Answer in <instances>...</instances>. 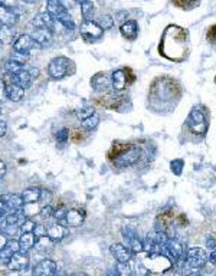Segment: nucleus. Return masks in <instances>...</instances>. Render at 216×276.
Returning a JSON list of instances; mask_svg holds the SVG:
<instances>
[{
  "label": "nucleus",
  "mask_w": 216,
  "mask_h": 276,
  "mask_svg": "<svg viewBox=\"0 0 216 276\" xmlns=\"http://www.w3.org/2000/svg\"><path fill=\"white\" fill-rule=\"evenodd\" d=\"M74 72V64L66 56H56L48 65V74L52 79H64Z\"/></svg>",
  "instance_id": "obj_1"
},
{
  "label": "nucleus",
  "mask_w": 216,
  "mask_h": 276,
  "mask_svg": "<svg viewBox=\"0 0 216 276\" xmlns=\"http://www.w3.org/2000/svg\"><path fill=\"white\" fill-rule=\"evenodd\" d=\"M143 266L147 269V272L153 274H163L172 266V260L164 253H147L143 259Z\"/></svg>",
  "instance_id": "obj_2"
},
{
  "label": "nucleus",
  "mask_w": 216,
  "mask_h": 276,
  "mask_svg": "<svg viewBox=\"0 0 216 276\" xmlns=\"http://www.w3.org/2000/svg\"><path fill=\"white\" fill-rule=\"evenodd\" d=\"M188 125L193 131L194 134H205L208 131V123L205 118V114L199 109V108H193L189 114L188 118Z\"/></svg>",
  "instance_id": "obj_3"
},
{
  "label": "nucleus",
  "mask_w": 216,
  "mask_h": 276,
  "mask_svg": "<svg viewBox=\"0 0 216 276\" xmlns=\"http://www.w3.org/2000/svg\"><path fill=\"white\" fill-rule=\"evenodd\" d=\"M81 35L88 42H95L101 39V36L104 35V29L98 25V22H94V19L84 21L81 25Z\"/></svg>",
  "instance_id": "obj_4"
},
{
  "label": "nucleus",
  "mask_w": 216,
  "mask_h": 276,
  "mask_svg": "<svg viewBox=\"0 0 216 276\" xmlns=\"http://www.w3.org/2000/svg\"><path fill=\"white\" fill-rule=\"evenodd\" d=\"M208 262V253L206 251H203L202 248H192L189 249L188 255H186V263L189 268H202L205 263Z\"/></svg>",
  "instance_id": "obj_5"
},
{
  "label": "nucleus",
  "mask_w": 216,
  "mask_h": 276,
  "mask_svg": "<svg viewBox=\"0 0 216 276\" xmlns=\"http://www.w3.org/2000/svg\"><path fill=\"white\" fill-rule=\"evenodd\" d=\"M140 154H141V152H140V149L131 147V149L127 150V151H124L121 155H118V157L115 158L114 164H115V167H120V169H123V167H130V166H133V164H135V163L138 161Z\"/></svg>",
  "instance_id": "obj_6"
},
{
  "label": "nucleus",
  "mask_w": 216,
  "mask_h": 276,
  "mask_svg": "<svg viewBox=\"0 0 216 276\" xmlns=\"http://www.w3.org/2000/svg\"><path fill=\"white\" fill-rule=\"evenodd\" d=\"M163 252L172 262H177L179 259H182L183 255H185L183 253V245L180 242L174 240V239H167L166 245L163 246Z\"/></svg>",
  "instance_id": "obj_7"
},
{
  "label": "nucleus",
  "mask_w": 216,
  "mask_h": 276,
  "mask_svg": "<svg viewBox=\"0 0 216 276\" xmlns=\"http://www.w3.org/2000/svg\"><path fill=\"white\" fill-rule=\"evenodd\" d=\"M35 46H38V45L32 39L30 35H21L13 42V50L19 55H27Z\"/></svg>",
  "instance_id": "obj_8"
},
{
  "label": "nucleus",
  "mask_w": 216,
  "mask_h": 276,
  "mask_svg": "<svg viewBox=\"0 0 216 276\" xmlns=\"http://www.w3.org/2000/svg\"><path fill=\"white\" fill-rule=\"evenodd\" d=\"M123 237L127 242V245H129V248L131 249L133 253H141L143 252V242L140 240L138 234L135 233L134 229L124 227L123 229Z\"/></svg>",
  "instance_id": "obj_9"
},
{
  "label": "nucleus",
  "mask_w": 216,
  "mask_h": 276,
  "mask_svg": "<svg viewBox=\"0 0 216 276\" xmlns=\"http://www.w3.org/2000/svg\"><path fill=\"white\" fill-rule=\"evenodd\" d=\"M4 95L12 102H19L25 97V89L13 81H4Z\"/></svg>",
  "instance_id": "obj_10"
},
{
  "label": "nucleus",
  "mask_w": 216,
  "mask_h": 276,
  "mask_svg": "<svg viewBox=\"0 0 216 276\" xmlns=\"http://www.w3.org/2000/svg\"><path fill=\"white\" fill-rule=\"evenodd\" d=\"M32 272L35 276H51L58 272V268L52 259H43L33 268Z\"/></svg>",
  "instance_id": "obj_11"
},
{
  "label": "nucleus",
  "mask_w": 216,
  "mask_h": 276,
  "mask_svg": "<svg viewBox=\"0 0 216 276\" xmlns=\"http://www.w3.org/2000/svg\"><path fill=\"white\" fill-rule=\"evenodd\" d=\"M27 266H29V256L26 255V252L22 251L15 252L7 262V268L12 271H23Z\"/></svg>",
  "instance_id": "obj_12"
},
{
  "label": "nucleus",
  "mask_w": 216,
  "mask_h": 276,
  "mask_svg": "<svg viewBox=\"0 0 216 276\" xmlns=\"http://www.w3.org/2000/svg\"><path fill=\"white\" fill-rule=\"evenodd\" d=\"M109 251H111L112 256L115 257V260H117V262H121V263H129L130 260H131V257H133L131 249H130L129 246H124V245H121V243H114V245H111Z\"/></svg>",
  "instance_id": "obj_13"
},
{
  "label": "nucleus",
  "mask_w": 216,
  "mask_h": 276,
  "mask_svg": "<svg viewBox=\"0 0 216 276\" xmlns=\"http://www.w3.org/2000/svg\"><path fill=\"white\" fill-rule=\"evenodd\" d=\"M32 26L38 29H49L54 32L55 29V19L48 13V12H41L32 19Z\"/></svg>",
  "instance_id": "obj_14"
},
{
  "label": "nucleus",
  "mask_w": 216,
  "mask_h": 276,
  "mask_svg": "<svg viewBox=\"0 0 216 276\" xmlns=\"http://www.w3.org/2000/svg\"><path fill=\"white\" fill-rule=\"evenodd\" d=\"M30 36H32V39L36 42L38 46H49L54 41L52 30H49V29H38V27H35L33 32L30 33Z\"/></svg>",
  "instance_id": "obj_15"
},
{
  "label": "nucleus",
  "mask_w": 216,
  "mask_h": 276,
  "mask_svg": "<svg viewBox=\"0 0 216 276\" xmlns=\"http://www.w3.org/2000/svg\"><path fill=\"white\" fill-rule=\"evenodd\" d=\"M84 212L78 209H66L65 214V226L69 227H80L84 223Z\"/></svg>",
  "instance_id": "obj_16"
},
{
  "label": "nucleus",
  "mask_w": 216,
  "mask_h": 276,
  "mask_svg": "<svg viewBox=\"0 0 216 276\" xmlns=\"http://www.w3.org/2000/svg\"><path fill=\"white\" fill-rule=\"evenodd\" d=\"M9 212H15V210H21L22 206H23V200H22V196L19 194H4L0 197Z\"/></svg>",
  "instance_id": "obj_17"
},
{
  "label": "nucleus",
  "mask_w": 216,
  "mask_h": 276,
  "mask_svg": "<svg viewBox=\"0 0 216 276\" xmlns=\"http://www.w3.org/2000/svg\"><path fill=\"white\" fill-rule=\"evenodd\" d=\"M0 23L13 27L18 23V15L10 7H6V6L0 4Z\"/></svg>",
  "instance_id": "obj_18"
},
{
  "label": "nucleus",
  "mask_w": 216,
  "mask_h": 276,
  "mask_svg": "<svg viewBox=\"0 0 216 276\" xmlns=\"http://www.w3.org/2000/svg\"><path fill=\"white\" fill-rule=\"evenodd\" d=\"M111 85L115 91H124L127 86V76L124 69H118L111 75Z\"/></svg>",
  "instance_id": "obj_19"
},
{
  "label": "nucleus",
  "mask_w": 216,
  "mask_h": 276,
  "mask_svg": "<svg viewBox=\"0 0 216 276\" xmlns=\"http://www.w3.org/2000/svg\"><path fill=\"white\" fill-rule=\"evenodd\" d=\"M46 236L54 242V243H59L62 242L65 237V227L61 223H54L46 229Z\"/></svg>",
  "instance_id": "obj_20"
},
{
  "label": "nucleus",
  "mask_w": 216,
  "mask_h": 276,
  "mask_svg": "<svg viewBox=\"0 0 216 276\" xmlns=\"http://www.w3.org/2000/svg\"><path fill=\"white\" fill-rule=\"evenodd\" d=\"M26 219V216L23 214V212L21 210H15V212H9L4 216V225L7 227H18L23 223V220Z\"/></svg>",
  "instance_id": "obj_21"
},
{
  "label": "nucleus",
  "mask_w": 216,
  "mask_h": 276,
  "mask_svg": "<svg viewBox=\"0 0 216 276\" xmlns=\"http://www.w3.org/2000/svg\"><path fill=\"white\" fill-rule=\"evenodd\" d=\"M36 242H38V237L35 236L33 232H26V233H22L19 237V246H21L22 252H27L30 251L32 248L36 246Z\"/></svg>",
  "instance_id": "obj_22"
},
{
  "label": "nucleus",
  "mask_w": 216,
  "mask_h": 276,
  "mask_svg": "<svg viewBox=\"0 0 216 276\" xmlns=\"http://www.w3.org/2000/svg\"><path fill=\"white\" fill-rule=\"evenodd\" d=\"M10 78H12V81H13L15 84L22 86L23 89L29 88V86L32 85V81H33V76H32L30 72L26 71V69H22L19 74H16L15 76H10Z\"/></svg>",
  "instance_id": "obj_23"
},
{
  "label": "nucleus",
  "mask_w": 216,
  "mask_h": 276,
  "mask_svg": "<svg viewBox=\"0 0 216 276\" xmlns=\"http://www.w3.org/2000/svg\"><path fill=\"white\" fill-rule=\"evenodd\" d=\"M16 41V33L12 26H6L0 23V42L3 45H13Z\"/></svg>",
  "instance_id": "obj_24"
},
{
  "label": "nucleus",
  "mask_w": 216,
  "mask_h": 276,
  "mask_svg": "<svg viewBox=\"0 0 216 276\" xmlns=\"http://www.w3.org/2000/svg\"><path fill=\"white\" fill-rule=\"evenodd\" d=\"M91 85H92V88H94L95 91H98V92H101V91L107 89L108 85H109L108 75L107 74H103V72H100V74L94 75V76H92V79H91Z\"/></svg>",
  "instance_id": "obj_25"
},
{
  "label": "nucleus",
  "mask_w": 216,
  "mask_h": 276,
  "mask_svg": "<svg viewBox=\"0 0 216 276\" xmlns=\"http://www.w3.org/2000/svg\"><path fill=\"white\" fill-rule=\"evenodd\" d=\"M64 10H66V9L62 6V3L59 0H46V12L55 19V22Z\"/></svg>",
  "instance_id": "obj_26"
},
{
  "label": "nucleus",
  "mask_w": 216,
  "mask_h": 276,
  "mask_svg": "<svg viewBox=\"0 0 216 276\" xmlns=\"http://www.w3.org/2000/svg\"><path fill=\"white\" fill-rule=\"evenodd\" d=\"M120 32L123 33L124 38L127 39H135L137 36V32H138V26H137V22L129 21L124 22L120 27Z\"/></svg>",
  "instance_id": "obj_27"
},
{
  "label": "nucleus",
  "mask_w": 216,
  "mask_h": 276,
  "mask_svg": "<svg viewBox=\"0 0 216 276\" xmlns=\"http://www.w3.org/2000/svg\"><path fill=\"white\" fill-rule=\"evenodd\" d=\"M41 194H42L41 189H38V187H29V189L23 190L21 196L23 203H36V201L41 200Z\"/></svg>",
  "instance_id": "obj_28"
},
{
  "label": "nucleus",
  "mask_w": 216,
  "mask_h": 276,
  "mask_svg": "<svg viewBox=\"0 0 216 276\" xmlns=\"http://www.w3.org/2000/svg\"><path fill=\"white\" fill-rule=\"evenodd\" d=\"M80 4H81V15L84 18V21H92L94 15H95V6H94L92 0H84Z\"/></svg>",
  "instance_id": "obj_29"
},
{
  "label": "nucleus",
  "mask_w": 216,
  "mask_h": 276,
  "mask_svg": "<svg viewBox=\"0 0 216 276\" xmlns=\"http://www.w3.org/2000/svg\"><path fill=\"white\" fill-rule=\"evenodd\" d=\"M22 69H23V65L22 62L19 61H15V59H9V61H6V64H4V71H6V74L9 75V76H15L16 74H19Z\"/></svg>",
  "instance_id": "obj_30"
},
{
  "label": "nucleus",
  "mask_w": 216,
  "mask_h": 276,
  "mask_svg": "<svg viewBox=\"0 0 216 276\" xmlns=\"http://www.w3.org/2000/svg\"><path fill=\"white\" fill-rule=\"evenodd\" d=\"M146 239L163 248V246L166 245V242H167V239H169V237H167V234L164 233V232L153 230V232H150V233L147 234V237H146Z\"/></svg>",
  "instance_id": "obj_31"
},
{
  "label": "nucleus",
  "mask_w": 216,
  "mask_h": 276,
  "mask_svg": "<svg viewBox=\"0 0 216 276\" xmlns=\"http://www.w3.org/2000/svg\"><path fill=\"white\" fill-rule=\"evenodd\" d=\"M22 212L26 217H35L36 214L41 213V207L38 206V201L36 203H23Z\"/></svg>",
  "instance_id": "obj_32"
},
{
  "label": "nucleus",
  "mask_w": 216,
  "mask_h": 276,
  "mask_svg": "<svg viewBox=\"0 0 216 276\" xmlns=\"http://www.w3.org/2000/svg\"><path fill=\"white\" fill-rule=\"evenodd\" d=\"M56 22H59L61 25H64L65 27L69 29V30H74V29H75V22L71 18L69 10H64V12L59 15V18L56 19Z\"/></svg>",
  "instance_id": "obj_33"
},
{
  "label": "nucleus",
  "mask_w": 216,
  "mask_h": 276,
  "mask_svg": "<svg viewBox=\"0 0 216 276\" xmlns=\"http://www.w3.org/2000/svg\"><path fill=\"white\" fill-rule=\"evenodd\" d=\"M81 123H82V128H84V129H86V131H92V129H95V128L98 127V124H100V117H98L97 114H92L91 117L82 120Z\"/></svg>",
  "instance_id": "obj_34"
},
{
  "label": "nucleus",
  "mask_w": 216,
  "mask_h": 276,
  "mask_svg": "<svg viewBox=\"0 0 216 276\" xmlns=\"http://www.w3.org/2000/svg\"><path fill=\"white\" fill-rule=\"evenodd\" d=\"M35 226H36V223H35V222H33L30 217H26V219L23 220V223H22L21 226H19V230H21L22 233H26V232H33Z\"/></svg>",
  "instance_id": "obj_35"
},
{
  "label": "nucleus",
  "mask_w": 216,
  "mask_h": 276,
  "mask_svg": "<svg viewBox=\"0 0 216 276\" xmlns=\"http://www.w3.org/2000/svg\"><path fill=\"white\" fill-rule=\"evenodd\" d=\"M92 114H95L94 106H82L81 109L77 111V117H78V120H81V121L88 118V117H91Z\"/></svg>",
  "instance_id": "obj_36"
},
{
  "label": "nucleus",
  "mask_w": 216,
  "mask_h": 276,
  "mask_svg": "<svg viewBox=\"0 0 216 276\" xmlns=\"http://www.w3.org/2000/svg\"><path fill=\"white\" fill-rule=\"evenodd\" d=\"M98 25H100L104 30H107V29H111V27H112L114 21H112V18H111L109 15H103V16H100V19H98Z\"/></svg>",
  "instance_id": "obj_37"
},
{
  "label": "nucleus",
  "mask_w": 216,
  "mask_h": 276,
  "mask_svg": "<svg viewBox=\"0 0 216 276\" xmlns=\"http://www.w3.org/2000/svg\"><path fill=\"white\" fill-rule=\"evenodd\" d=\"M183 167H185V161H183V160H180V158L173 160L172 163H170V169H172V171L174 173V174H176V176H180V174H182Z\"/></svg>",
  "instance_id": "obj_38"
},
{
  "label": "nucleus",
  "mask_w": 216,
  "mask_h": 276,
  "mask_svg": "<svg viewBox=\"0 0 216 276\" xmlns=\"http://www.w3.org/2000/svg\"><path fill=\"white\" fill-rule=\"evenodd\" d=\"M68 138H69V131H68L66 128H62V129H59V131L56 132V141H58L59 144H65V143L68 141Z\"/></svg>",
  "instance_id": "obj_39"
},
{
  "label": "nucleus",
  "mask_w": 216,
  "mask_h": 276,
  "mask_svg": "<svg viewBox=\"0 0 216 276\" xmlns=\"http://www.w3.org/2000/svg\"><path fill=\"white\" fill-rule=\"evenodd\" d=\"M33 233L35 236L39 239V237H46V227L41 225V223H38L36 226H35V229H33Z\"/></svg>",
  "instance_id": "obj_40"
},
{
  "label": "nucleus",
  "mask_w": 216,
  "mask_h": 276,
  "mask_svg": "<svg viewBox=\"0 0 216 276\" xmlns=\"http://www.w3.org/2000/svg\"><path fill=\"white\" fill-rule=\"evenodd\" d=\"M115 272L120 274V275H130V274H131V269H130L126 263L118 262V266H117V271H115Z\"/></svg>",
  "instance_id": "obj_41"
},
{
  "label": "nucleus",
  "mask_w": 216,
  "mask_h": 276,
  "mask_svg": "<svg viewBox=\"0 0 216 276\" xmlns=\"http://www.w3.org/2000/svg\"><path fill=\"white\" fill-rule=\"evenodd\" d=\"M41 214L45 216V217H49V216H52V214H54V209H52L49 204H45L43 207H41Z\"/></svg>",
  "instance_id": "obj_42"
},
{
  "label": "nucleus",
  "mask_w": 216,
  "mask_h": 276,
  "mask_svg": "<svg viewBox=\"0 0 216 276\" xmlns=\"http://www.w3.org/2000/svg\"><path fill=\"white\" fill-rule=\"evenodd\" d=\"M59 1L62 3V6H64L66 10L72 9V7L77 4V0H59Z\"/></svg>",
  "instance_id": "obj_43"
},
{
  "label": "nucleus",
  "mask_w": 216,
  "mask_h": 276,
  "mask_svg": "<svg viewBox=\"0 0 216 276\" xmlns=\"http://www.w3.org/2000/svg\"><path fill=\"white\" fill-rule=\"evenodd\" d=\"M0 4H1V6H6V7H10V9H13V7L18 4V0H0Z\"/></svg>",
  "instance_id": "obj_44"
},
{
  "label": "nucleus",
  "mask_w": 216,
  "mask_h": 276,
  "mask_svg": "<svg viewBox=\"0 0 216 276\" xmlns=\"http://www.w3.org/2000/svg\"><path fill=\"white\" fill-rule=\"evenodd\" d=\"M6 171H7V167H6V164L0 160V180L6 176Z\"/></svg>",
  "instance_id": "obj_45"
},
{
  "label": "nucleus",
  "mask_w": 216,
  "mask_h": 276,
  "mask_svg": "<svg viewBox=\"0 0 216 276\" xmlns=\"http://www.w3.org/2000/svg\"><path fill=\"white\" fill-rule=\"evenodd\" d=\"M6 131H7V125H6V123L0 120V138H1V137H4Z\"/></svg>",
  "instance_id": "obj_46"
},
{
  "label": "nucleus",
  "mask_w": 216,
  "mask_h": 276,
  "mask_svg": "<svg viewBox=\"0 0 216 276\" xmlns=\"http://www.w3.org/2000/svg\"><path fill=\"white\" fill-rule=\"evenodd\" d=\"M206 243H208V246H209V248H212V249H216V242H215V239H214V237H211V236H209V237L206 239Z\"/></svg>",
  "instance_id": "obj_47"
},
{
  "label": "nucleus",
  "mask_w": 216,
  "mask_h": 276,
  "mask_svg": "<svg viewBox=\"0 0 216 276\" xmlns=\"http://www.w3.org/2000/svg\"><path fill=\"white\" fill-rule=\"evenodd\" d=\"M6 245H7V239H6V236L3 233H0V251H1Z\"/></svg>",
  "instance_id": "obj_48"
},
{
  "label": "nucleus",
  "mask_w": 216,
  "mask_h": 276,
  "mask_svg": "<svg viewBox=\"0 0 216 276\" xmlns=\"http://www.w3.org/2000/svg\"><path fill=\"white\" fill-rule=\"evenodd\" d=\"M208 259H209L211 263H215L216 265V249H214V251L211 252V255L208 256Z\"/></svg>",
  "instance_id": "obj_49"
},
{
  "label": "nucleus",
  "mask_w": 216,
  "mask_h": 276,
  "mask_svg": "<svg viewBox=\"0 0 216 276\" xmlns=\"http://www.w3.org/2000/svg\"><path fill=\"white\" fill-rule=\"evenodd\" d=\"M22 1H26V3H35L36 0H22Z\"/></svg>",
  "instance_id": "obj_50"
},
{
  "label": "nucleus",
  "mask_w": 216,
  "mask_h": 276,
  "mask_svg": "<svg viewBox=\"0 0 216 276\" xmlns=\"http://www.w3.org/2000/svg\"><path fill=\"white\" fill-rule=\"evenodd\" d=\"M81 1H84V0H77V3H81Z\"/></svg>",
  "instance_id": "obj_51"
},
{
  "label": "nucleus",
  "mask_w": 216,
  "mask_h": 276,
  "mask_svg": "<svg viewBox=\"0 0 216 276\" xmlns=\"http://www.w3.org/2000/svg\"><path fill=\"white\" fill-rule=\"evenodd\" d=\"M0 114H1V106H0Z\"/></svg>",
  "instance_id": "obj_52"
},
{
  "label": "nucleus",
  "mask_w": 216,
  "mask_h": 276,
  "mask_svg": "<svg viewBox=\"0 0 216 276\" xmlns=\"http://www.w3.org/2000/svg\"><path fill=\"white\" fill-rule=\"evenodd\" d=\"M0 46H1V42H0Z\"/></svg>",
  "instance_id": "obj_53"
}]
</instances>
